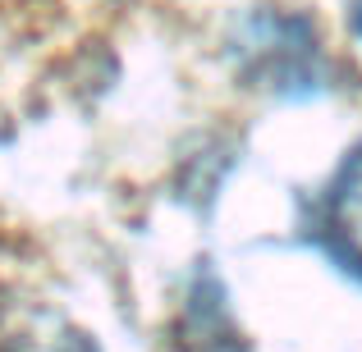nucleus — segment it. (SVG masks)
<instances>
[{
  "mask_svg": "<svg viewBox=\"0 0 362 352\" xmlns=\"http://www.w3.org/2000/svg\"><path fill=\"white\" fill-rule=\"evenodd\" d=\"M321 243H326V252L335 256L349 274L362 279V147L344 160L339 178L330 183V193H326Z\"/></svg>",
  "mask_w": 362,
  "mask_h": 352,
  "instance_id": "1",
  "label": "nucleus"
},
{
  "mask_svg": "<svg viewBox=\"0 0 362 352\" xmlns=\"http://www.w3.org/2000/svg\"><path fill=\"white\" fill-rule=\"evenodd\" d=\"M358 28H362V14H358Z\"/></svg>",
  "mask_w": 362,
  "mask_h": 352,
  "instance_id": "2",
  "label": "nucleus"
}]
</instances>
